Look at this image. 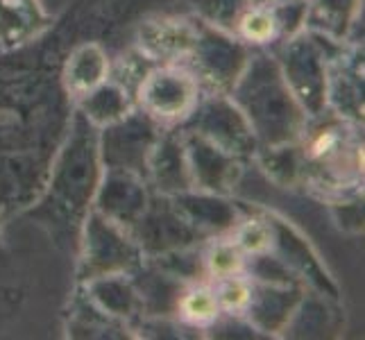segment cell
I'll use <instances>...</instances> for the list:
<instances>
[{"label": "cell", "instance_id": "cell-1", "mask_svg": "<svg viewBox=\"0 0 365 340\" xmlns=\"http://www.w3.org/2000/svg\"><path fill=\"white\" fill-rule=\"evenodd\" d=\"M184 316L191 322H209L218 311L216 295L209 291H193L184 299Z\"/></svg>", "mask_w": 365, "mask_h": 340}, {"label": "cell", "instance_id": "cell-2", "mask_svg": "<svg viewBox=\"0 0 365 340\" xmlns=\"http://www.w3.org/2000/svg\"><path fill=\"white\" fill-rule=\"evenodd\" d=\"M238 263H241V261H238L236 252L230 249V247H220L211 259L213 272H218V274H232L238 268Z\"/></svg>", "mask_w": 365, "mask_h": 340}]
</instances>
